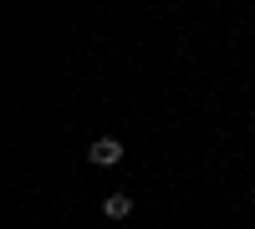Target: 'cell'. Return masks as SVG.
Segmentation results:
<instances>
[{"label": "cell", "mask_w": 255, "mask_h": 229, "mask_svg": "<svg viewBox=\"0 0 255 229\" xmlns=\"http://www.w3.org/2000/svg\"><path fill=\"white\" fill-rule=\"evenodd\" d=\"M87 163H97V168H118V163H123V143L118 138H97L87 148Z\"/></svg>", "instance_id": "1"}, {"label": "cell", "mask_w": 255, "mask_h": 229, "mask_svg": "<svg viewBox=\"0 0 255 229\" xmlns=\"http://www.w3.org/2000/svg\"><path fill=\"white\" fill-rule=\"evenodd\" d=\"M128 214H133V199L128 194H108L102 199V219H128Z\"/></svg>", "instance_id": "2"}]
</instances>
